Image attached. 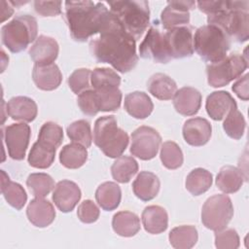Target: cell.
<instances>
[{
    "instance_id": "6da1fadb",
    "label": "cell",
    "mask_w": 249,
    "mask_h": 249,
    "mask_svg": "<svg viewBox=\"0 0 249 249\" xmlns=\"http://www.w3.org/2000/svg\"><path fill=\"white\" fill-rule=\"evenodd\" d=\"M99 34L98 38L89 42L95 59L109 63L121 73L132 70L138 61L136 40L124 30L112 13L107 25Z\"/></svg>"
},
{
    "instance_id": "7a4b0ae2",
    "label": "cell",
    "mask_w": 249,
    "mask_h": 249,
    "mask_svg": "<svg viewBox=\"0 0 249 249\" xmlns=\"http://www.w3.org/2000/svg\"><path fill=\"white\" fill-rule=\"evenodd\" d=\"M196 4L207 15L208 24L219 27L230 39L237 42L248 40V1H198Z\"/></svg>"
},
{
    "instance_id": "3957f363",
    "label": "cell",
    "mask_w": 249,
    "mask_h": 249,
    "mask_svg": "<svg viewBox=\"0 0 249 249\" xmlns=\"http://www.w3.org/2000/svg\"><path fill=\"white\" fill-rule=\"evenodd\" d=\"M64 5L71 37L79 42H85L100 33L111 18V12L100 2L66 1Z\"/></svg>"
},
{
    "instance_id": "277c9868",
    "label": "cell",
    "mask_w": 249,
    "mask_h": 249,
    "mask_svg": "<svg viewBox=\"0 0 249 249\" xmlns=\"http://www.w3.org/2000/svg\"><path fill=\"white\" fill-rule=\"evenodd\" d=\"M110 12L117 18L124 30L135 40L146 31L150 21V9L147 1H109Z\"/></svg>"
},
{
    "instance_id": "5b68a950",
    "label": "cell",
    "mask_w": 249,
    "mask_h": 249,
    "mask_svg": "<svg viewBox=\"0 0 249 249\" xmlns=\"http://www.w3.org/2000/svg\"><path fill=\"white\" fill-rule=\"evenodd\" d=\"M93 141L105 156L117 159L126 149L129 139L127 133L118 126L115 116L111 115L95 121Z\"/></svg>"
},
{
    "instance_id": "8992f818",
    "label": "cell",
    "mask_w": 249,
    "mask_h": 249,
    "mask_svg": "<svg viewBox=\"0 0 249 249\" xmlns=\"http://www.w3.org/2000/svg\"><path fill=\"white\" fill-rule=\"evenodd\" d=\"M194 50L205 61L214 63L227 56L231 48L230 38L213 24L202 25L196 30L193 38Z\"/></svg>"
},
{
    "instance_id": "52a82bcc",
    "label": "cell",
    "mask_w": 249,
    "mask_h": 249,
    "mask_svg": "<svg viewBox=\"0 0 249 249\" xmlns=\"http://www.w3.org/2000/svg\"><path fill=\"white\" fill-rule=\"evenodd\" d=\"M38 24L33 16L24 14L16 16L1 28V39L12 53H19L37 39Z\"/></svg>"
},
{
    "instance_id": "ba28073f",
    "label": "cell",
    "mask_w": 249,
    "mask_h": 249,
    "mask_svg": "<svg viewBox=\"0 0 249 249\" xmlns=\"http://www.w3.org/2000/svg\"><path fill=\"white\" fill-rule=\"evenodd\" d=\"M247 67V58L237 53H231L218 62L207 65V82L213 88L227 86L231 81L240 77Z\"/></svg>"
},
{
    "instance_id": "9c48e42d",
    "label": "cell",
    "mask_w": 249,
    "mask_h": 249,
    "mask_svg": "<svg viewBox=\"0 0 249 249\" xmlns=\"http://www.w3.org/2000/svg\"><path fill=\"white\" fill-rule=\"evenodd\" d=\"M233 216L231 199L227 195L208 197L201 209V222L205 228L217 231L228 226Z\"/></svg>"
},
{
    "instance_id": "30bf717a",
    "label": "cell",
    "mask_w": 249,
    "mask_h": 249,
    "mask_svg": "<svg viewBox=\"0 0 249 249\" xmlns=\"http://www.w3.org/2000/svg\"><path fill=\"white\" fill-rule=\"evenodd\" d=\"M161 142L160 133L153 127L142 125L131 133L130 153L143 160L154 159Z\"/></svg>"
},
{
    "instance_id": "8fae6325",
    "label": "cell",
    "mask_w": 249,
    "mask_h": 249,
    "mask_svg": "<svg viewBox=\"0 0 249 249\" xmlns=\"http://www.w3.org/2000/svg\"><path fill=\"white\" fill-rule=\"evenodd\" d=\"M158 23L159 21H154V24L149 28L139 46V54L141 57L151 58L155 62L167 63L172 58L166 45L164 32L160 30Z\"/></svg>"
},
{
    "instance_id": "7c38bea8",
    "label": "cell",
    "mask_w": 249,
    "mask_h": 249,
    "mask_svg": "<svg viewBox=\"0 0 249 249\" xmlns=\"http://www.w3.org/2000/svg\"><path fill=\"white\" fill-rule=\"evenodd\" d=\"M31 128L24 123L12 124L2 129V136L11 159L21 160L29 144Z\"/></svg>"
},
{
    "instance_id": "4fadbf2b",
    "label": "cell",
    "mask_w": 249,
    "mask_h": 249,
    "mask_svg": "<svg viewBox=\"0 0 249 249\" xmlns=\"http://www.w3.org/2000/svg\"><path fill=\"white\" fill-rule=\"evenodd\" d=\"M171 58H183L194 53L193 27L183 25L164 32Z\"/></svg>"
},
{
    "instance_id": "5bb4252c",
    "label": "cell",
    "mask_w": 249,
    "mask_h": 249,
    "mask_svg": "<svg viewBox=\"0 0 249 249\" xmlns=\"http://www.w3.org/2000/svg\"><path fill=\"white\" fill-rule=\"evenodd\" d=\"M195 6V1H168L160 15L162 27L169 30L174 27L188 25L190 10H193Z\"/></svg>"
},
{
    "instance_id": "9a60e30c",
    "label": "cell",
    "mask_w": 249,
    "mask_h": 249,
    "mask_svg": "<svg viewBox=\"0 0 249 249\" xmlns=\"http://www.w3.org/2000/svg\"><path fill=\"white\" fill-rule=\"evenodd\" d=\"M81 196V190L75 182L61 180L55 185L52 198L61 212L67 213L75 208Z\"/></svg>"
},
{
    "instance_id": "2e32d148",
    "label": "cell",
    "mask_w": 249,
    "mask_h": 249,
    "mask_svg": "<svg viewBox=\"0 0 249 249\" xmlns=\"http://www.w3.org/2000/svg\"><path fill=\"white\" fill-rule=\"evenodd\" d=\"M211 124L204 118L196 117L187 120L183 125V137L191 146H203L211 137Z\"/></svg>"
},
{
    "instance_id": "e0dca14e",
    "label": "cell",
    "mask_w": 249,
    "mask_h": 249,
    "mask_svg": "<svg viewBox=\"0 0 249 249\" xmlns=\"http://www.w3.org/2000/svg\"><path fill=\"white\" fill-rule=\"evenodd\" d=\"M26 215L33 226L37 228H46L53 222L55 218V210L49 200L44 199L43 197H35L28 204Z\"/></svg>"
},
{
    "instance_id": "ac0fdd59",
    "label": "cell",
    "mask_w": 249,
    "mask_h": 249,
    "mask_svg": "<svg viewBox=\"0 0 249 249\" xmlns=\"http://www.w3.org/2000/svg\"><path fill=\"white\" fill-rule=\"evenodd\" d=\"M58 51V44L53 38L40 35L29 49V55L35 64H51L57 58Z\"/></svg>"
},
{
    "instance_id": "d6986e66",
    "label": "cell",
    "mask_w": 249,
    "mask_h": 249,
    "mask_svg": "<svg viewBox=\"0 0 249 249\" xmlns=\"http://www.w3.org/2000/svg\"><path fill=\"white\" fill-rule=\"evenodd\" d=\"M175 110L183 116L196 114L201 106V93L195 88L183 87L173 96Z\"/></svg>"
},
{
    "instance_id": "ffe728a7",
    "label": "cell",
    "mask_w": 249,
    "mask_h": 249,
    "mask_svg": "<svg viewBox=\"0 0 249 249\" xmlns=\"http://www.w3.org/2000/svg\"><path fill=\"white\" fill-rule=\"evenodd\" d=\"M32 78L36 87L42 90H53L61 83L62 74L55 63L35 64Z\"/></svg>"
},
{
    "instance_id": "44dd1931",
    "label": "cell",
    "mask_w": 249,
    "mask_h": 249,
    "mask_svg": "<svg viewBox=\"0 0 249 249\" xmlns=\"http://www.w3.org/2000/svg\"><path fill=\"white\" fill-rule=\"evenodd\" d=\"M237 106L233 97L225 90H217L211 92L205 103V109L207 114L214 121L223 120L230 110Z\"/></svg>"
},
{
    "instance_id": "7402d4cb",
    "label": "cell",
    "mask_w": 249,
    "mask_h": 249,
    "mask_svg": "<svg viewBox=\"0 0 249 249\" xmlns=\"http://www.w3.org/2000/svg\"><path fill=\"white\" fill-rule=\"evenodd\" d=\"M7 114L16 121L30 123L38 113L36 102L27 96H15L7 102Z\"/></svg>"
},
{
    "instance_id": "603a6c76",
    "label": "cell",
    "mask_w": 249,
    "mask_h": 249,
    "mask_svg": "<svg viewBox=\"0 0 249 249\" xmlns=\"http://www.w3.org/2000/svg\"><path fill=\"white\" fill-rule=\"evenodd\" d=\"M160 187L159 177L150 171H141L132 183L134 195L143 201H149L157 196Z\"/></svg>"
},
{
    "instance_id": "cb8c5ba5",
    "label": "cell",
    "mask_w": 249,
    "mask_h": 249,
    "mask_svg": "<svg viewBox=\"0 0 249 249\" xmlns=\"http://www.w3.org/2000/svg\"><path fill=\"white\" fill-rule=\"evenodd\" d=\"M141 220L146 231L152 234L163 232L168 227V215L166 210L159 205L145 207L142 212Z\"/></svg>"
},
{
    "instance_id": "d4e9b609",
    "label": "cell",
    "mask_w": 249,
    "mask_h": 249,
    "mask_svg": "<svg viewBox=\"0 0 249 249\" xmlns=\"http://www.w3.org/2000/svg\"><path fill=\"white\" fill-rule=\"evenodd\" d=\"M124 108L133 118L145 119L153 112L154 104L147 93L133 91L124 97Z\"/></svg>"
},
{
    "instance_id": "484cf974",
    "label": "cell",
    "mask_w": 249,
    "mask_h": 249,
    "mask_svg": "<svg viewBox=\"0 0 249 249\" xmlns=\"http://www.w3.org/2000/svg\"><path fill=\"white\" fill-rule=\"evenodd\" d=\"M147 88L149 92L160 100H169L177 91L175 81L163 73L152 75L147 83Z\"/></svg>"
},
{
    "instance_id": "4316f807",
    "label": "cell",
    "mask_w": 249,
    "mask_h": 249,
    "mask_svg": "<svg viewBox=\"0 0 249 249\" xmlns=\"http://www.w3.org/2000/svg\"><path fill=\"white\" fill-rule=\"evenodd\" d=\"M1 193L6 201L17 210H20L27 200V195L23 187L17 182L11 181L4 170H1Z\"/></svg>"
},
{
    "instance_id": "83f0119b",
    "label": "cell",
    "mask_w": 249,
    "mask_h": 249,
    "mask_svg": "<svg viewBox=\"0 0 249 249\" xmlns=\"http://www.w3.org/2000/svg\"><path fill=\"white\" fill-rule=\"evenodd\" d=\"M244 179L240 169L232 165H225L217 174L216 185L225 194H233L241 188Z\"/></svg>"
},
{
    "instance_id": "f1b7e54d",
    "label": "cell",
    "mask_w": 249,
    "mask_h": 249,
    "mask_svg": "<svg viewBox=\"0 0 249 249\" xmlns=\"http://www.w3.org/2000/svg\"><path fill=\"white\" fill-rule=\"evenodd\" d=\"M121 188L115 182H104L96 189L95 199L98 205L105 211L116 209L121 202Z\"/></svg>"
},
{
    "instance_id": "f546056e",
    "label": "cell",
    "mask_w": 249,
    "mask_h": 249,
    "mask_svg": "<svg viewBox=\"0 0 249 249\" xmlns=\"http://www.w3.org/2000/svg\"><path fill=\"white\" fill-rule=\"evenodd\" d=\"M112 227L117 234L124 237H130L139 231L140 220L133 212L120 211L113 216Z\"/></svg>"
},
{
    "instance_id": "4dcf8cb0",
    "label": "cell",
    "mask_w": 249,
    "mask_h": 249,
    "mask_svg": "<svg viewBox=\"0 0 249 249\" xmlns=\"http://www.w3.org/2000/svg\"><path fill=\"white\" fill-rule=\"evenodd\" d=\"M88 160L87 148L79 143L73 142L62 147L59 153L60 163L69 169H76L84 165Z\"/></svg>"
},
{
    "instance_id": "1f68e13d",
    "label": "cell",
    "mask_w": 249,
    "mask_h": 249,
    "mask_svg": "<svg viewBox=\"0 0 249 249\" xmlns=\"http://www.w3.org/2000/svg\"><path fill=\"white\" fill-rule=\"evenodd\" d=\"M55 151L56 148L37 140L29 152L28 163L35 168H48L54 160Z\"/></svg>"
},
{
    "instance_id": "d6a6232c",
    "label": "cell",
    "mask_w": 249,
    "mask_h": 249,
    "mask_svg": "<svg viewBox=\"0 0 249 249\" xmlns=\"http://www.w3.org/2000/svg\"><path fill=\"white\" fill-rule=\"evenodd\" d=\"M197 238V231L191 225L176 227L170 231L168 235L171 246L176 249H190L195 246Z\"/></svg>"
},
{
    "instance_id": "836d02e7",
    "label": "cell",
    "mask_w": 249,
    "mask_h": 249,
    "mask_svg": "<svg viewBox=\"0 0 249 249\" xmlns=\"http://www.w3.org/2000/svg\"><path fill=\"white\" fill-rule=\"evenodd\" d=\"M212 174L204 168L193 169L186 178V189L193 196H199L207 192L212 185Z\"/></svg>"
},
{
    "instance_id": "e575fe53",
    "label": "cell",
    "mask_w": 249,
    "mask_h": 249,
    "mask_svg": "<svg viewBox=\"0 0 249 249\" xmlns=\"http://www.w3.org/2000/svg\"><path fill=\"white\" fill-rule=\"evenodd\" d=\"M138 163L129 156H120L111 166L113 178L119 183H127L137 173Z\"/></svg>"
},
{
    "instance_id": "d590c367",
    "label": "cell",
    "mask_w": 249,
    "mask_h": 249,
    "mask_svg": "<svg viewBox=\"0 0 249 249\" xmlns=\"http://www.w3.org/2000/svg\"><path fill=\"white\" fill-rule=\"evenodd\" d=\"M97 96L99 112L116 111L122 102V91L119 88H102L94 89Z\"/></svg>"
},
{
    "instance_id": "8d00e7d4",
    "label": "cell",
    "mask_w": 249,
    "mask_h": 249,
    "mask_svg": "<svg viewBox=\"0 0 249 249\" xmlns=\"http://www.w3.org/2000/svg\"><path fill=\"white\" fill-rule=\"evenodd\" d=\"M26 185L35 197H45L54 188V181L47 173H31L27 177Z\"/></svg>"
},
{
    "instance_id": "74e56055",
    "label": "cell",
    "mask_w": 249,
    "mask_h": 249,
    "mask_svg": "<svg viewBox=\"0 0 249 249\" xmlns=\"http://www.w3.org/2000/svg\"><path fill=\"white\" fill-rule=\"evenodd\" d=\"M246 122L243 115L237 110V106L231 108L223 123V128L228 136L232 139H240L243 136Z\"/></svg>"
},
{
    "instance_id": "f35d334b",
    "label": "cell",
    "mask_w": 249,
    "mask_h": 249,
    "mask_svg": "<svg viewBox=\"0 0 249 249\" xmlns=\"http://www.w3.org/2000/svg\"><path fill=\"white\" fill-rule=\"evenodd\" d=\"M90 84L93 89L102 88H119L121 84V77L117 72L110 68H95L90 74Z\"/></svg>"
},
{
    "instance_id": "ab89813d",
    "label": "cell",
    "mask_w": 249,
    "mask_h": 249,
    "mask_svg": "<svg viewBox=\"0 0 249 249\" xmlns=\"http://www.w3.org/2000/svg\"><path fill=\"white\" fill-rule=\"evenodd\" d=\"M68 137L76 143H79L86 148H89L92 142L90 124L86 120H78L67 126Z\"/></svg>"
},
{
    "instance_id": "60d3db41",
    "label": "cell",
    "mask_w": 249,
    "mask_h": 249,
    "mask_svg": "<svg viewBox=\"0 0 249 249\" xmlns=\"http://www.w3.org/2000/svg\"><path fill=\"white\" fill-rule=\"evenodd\" d=\"M160 160L168 169L179 168L184 160L180 147L173 141H165L160 148Z\"/></svg>"
},
{
    "instance_id": "b9f144b4",
    "label": "cell",
    "mask_w": 249,
    "mask_h": 249,
    "mask_svg": "<svg viewBox=\"0 0 249 249\" xmlns=\"http://www.w3.org/2000/svg\"><path fill=\"white\" fill-rule=\"evenodd\" d=\"M63 139V130L60 125L53 122L45 123L39 131L38 140L47 145L58 148Z\"/></svg>"
},
{
    "instance_id": "7bdbcfd3",
    "label": "cell",
    "mask_w": 249,
    "mask_h": 249,
    "mask_svg": "<svg viewBox=\"0 0 249 249\" xmlns=\"http://www.w3.org/2000/svg\"><path fill=\"white\" fill-rule=\"evenodd\" d=\"M91 71L88 68L76 69L68 78V86L75 94L89 89V80Z\"/></svg>"
},
{
    "instance_id": "ee69618b",
    "label": "cell",
    "mask_w": 249,
    "mask_h": 249,
    "mask_svg": "<svg viewBox=\"0 0 249 249\" xmlns=\"http://www.w3.org/2000/svg\"><path fill=\"white\" fill-rule=\"evenodd\" d=\"M215 246L218 249H236L239 247V236L235 230L228 228L215 231Z\"/></svg>"
},
{
    "instance_id": "f6af8a7d",
    "label": "cell",
    "mask_w": 249,
    "mask_h": 249,
    "mask_svg": "<svg viewBox=\"0 0 249 249\" xmlns=\"http://www.w3.org/2000/svg\"><path fill=\"white\" fill-rule=\"evenodd\" d=\"M77 103L85 115L94 116L99 112L97 96L94 89H87L78 94Z\"/></svg>"
},
{
    "instance_id": "bcb514c9",
    "label": "cell",
    "mask_w": 249,
    "mask_h": 249,
    "mask_svg": "<svg viewBox=\"0 0 249 249\" xmlns=\"http://www.w3.org/2000/svg\"><path fill=\"white\" fill-rule=\"evenodd\" d=\"M99 215H100L99 208L90 199L84 200L78 206L77 216L80 219V221L83 223L91 224L97 221V219L99 218Z\"/></svg>"
},
{
    "instance_id": "7dc6e473",
    "label": "cell",
    "mask_w": 249,
    "mask_h": 249,
    "mask_svg": "<svg viewBox=\"0 0 249 249\" xmlns=\"http://www.w3.org/2000/svg\"><path fill=\"white\" fill-rule=\"evenodd\" d=\"M61 1H35V12L41 17H55L61 14Z\"/></svg>"
},
{
    "instance_id": "c3c4849f",
    "label": "cell",
    "mask_w": 249,
    "mask_h": 249,
    "mask_svg": "<svg viewBox=\"0 0 249 249\" xmlns=\"http://www.w3.org/2000/svg\"><path fill=\"white\" fill-rule=\"evenodd\" d=\"M248 74H245L241 78H239L233 85H232V90L233 92L242 100L247 101L249 98V92H248Z\"/></svg>"
},
{
    "instance_id": "681fc988",
    "label": "cell",
    "mask_w": 249,
    "mask_h": 249,
    "mask_svg": "<svg viewBox=\"0 0 249 249\" xmlns=\"http://www.w3.org/2000/svg\"><path fill=\"white\" fill-rule=\"evenodd\" d=\"M10 2H6V1H1V5H2V19L1 21L3 22L4 20H6L7 18H9L13 13L14 10L13 8L10 6Z\"/></svg>"
}]
</instances>
